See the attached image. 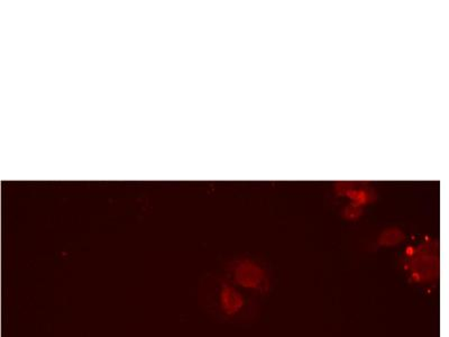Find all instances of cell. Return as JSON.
Segmentation results:
<instances>
[{"label": "cell", "instance_id": "obj_1", "mask_svg": "<svg viewBox=\"0 0 449 337\" xmlns=\"http://www.w3.org/2000/svg\"><path fill=\"white\" fill-rule=\"evenodd\" d=\"M229 280L238 288L256 293H267L271 288V276L267 269L253 260H236L228 267Z\"/></svg>", "mask_w": 449, "mask_h": 337}, {"label": "cell", "instance_id": "obj_2", "mask_svg": "<svg viewBox=\"0 0 449 337\" xmlns=\"http://www.w3.org/2000/svg\"><path fill=\"white\" fill-rule=\"evenodd\" d=\"M219 309L224 316L237 317L246 308L245 296L231 280L219 281Z\"/></svg>", "mask_w": 449, "mask_h": 337}]
</instances>
